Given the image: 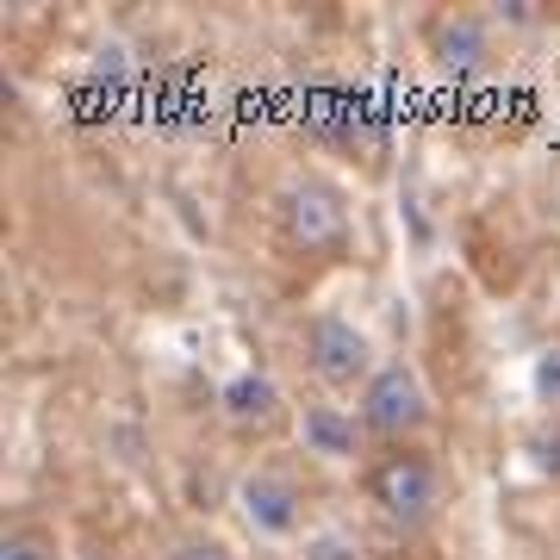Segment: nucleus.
<instances>
[{
  "label": "nucleus",
  "mask_w": 560,
  "mask_h": 560,
  "mask_svg": "<svg viewBox=\"0 0 560 560\" xmlns=\"http://www.w3.org/2000/svg\"><path fill=\"white\" fill-rule=\"evenodd\" d=\"M430 423V393H423L411 361H386L374 368V381L361 386V430L381 442H399Z\"/></svg>",
  "instance_id": "1"
},
{
  "label": "nucleus",
  "mask_w": 560,
  "mask_h": 560,
  "mask_svg": "<svg viewBox=\"0 0 560 560\" xmlns=\"http://www.w3.org/2000/svg\"><path fill=\"white\" fill-rule=\"evenodd\" d=\"M368 499L381 504L393 523L418 529V523L436 511V499H442L436 460H423V455H386V460H374V474H368Z\"/></svg>",
  "instance_id": "2"
},
{
  "label": "nucleus",
  "mask_w": 560,
  "mask_h": 560,
  "mask_svg": "<svg viewBox=\"0 0 560 560\" xmlns=\"http://www.w3.org/2000/svg\"><path fill=\"white\" fill-rule=\"evenodd\" d=\"M275 224L280 237L305 249V256H318V249H337L342 231H349V206L324 187V180H300V187H287L275 206Z\"/></svg>",
  "instance_id": "3"
},
{
  "label": "nucleus",
  "mask_w": 560,
  "mask_h": 560,
  "mask_svg": "<svg viewBox=\"0 0 560 560\" xmlns=\"http://www.w3.org/2000/svg\"><path fill=\"white\" fill-rule=\"evenodd\" d=\"M305 368L318 374L324 386H368L374 381V349H368V330L349 318H312L305 330Z\"/></svg>",
  "instance_id": "4"
},
{
  "label": "nucleus",
  "mask_w": 560,
  "mask_h": 560,
  "mask_svg": "<svg viewBox=\"0 0 560 560\" xmlns=\"http://www.w3.org/2000/svg\"><path fill=\"white\" fill-rule=\"evenodd\" d=\"M237 504H243V517L256 523L261 536H293V529H300V511H305L300 486L287 480L280 467H256V474H243Z\"/></svg>",
  "instance_id": "5"
},
{
  "label": "nucleus",
  "mask_w": 560,
  "mask_h": 560,
  "mask_svg": "<svg viewBox=\"0 0 560 560\" xmlns=\"http://www.w3.org/2000/svg\"><path fill=\"white\" fill-rule=\"evenodd\" d=\"M430 57H436L442 75L467 81V75H480L486 57H492V32H486L480 13H448V20L430 25Z\"/></svg>",
  "instance_id": "6"
},
{
  "label": "nucleus",
  "mask_w": 560,
  "mask_h": 560,
  "mask_svg": "<svg viewBox=\"0 0 560 560\" xmlns=\"http://www.w3.org/2000/svg\"><path fill=\"white\" fill-rule=\"evenodd\" d=\"M224 418L237 423V430H256V423H268L280 411V386L268 381V374H231L219 393Z\"/></svg>",
  "instance_id": "7"
},
{
  "label": "nucleus",
  "mask_w": 560,
  "mask_h": 560,
  "mask_svg": "<svg viewBox=\"0 0 560 560\" xmlns=\"http://www.w3.org/2000/svg\"><path fill=\"white\" fill-rule=\"evenodd\" d=\"M300 436H305V448H318V455L342 460V455H355V448H361V436H368V430H361L349 411H337V405H305Z\"/></svg>",
  "instance_id": "8"
},
{
  "label": "nucleus",
  "mask_w": 560,
  "mask_h": 560,
  "mask_svg": "<svg viewBox=\"0 0 560 560\" xmlns=\"http://www.w3.org/2000/svg\"><path fill=\"white\" fill-rule=\"evenodd\" d=\"M168 560H237L224 541H212V536H187V541H175L168 548Z\"/></svg>",
  "instance_id": "9"
},
{
  "label": "nucleus",
  "mask_w": 560,
  "mask_h": 560,
  "mask_svg": "<svg viewBox=\"0 0 560 560\" xmlns=\"http://www.w3.org/2000/svg\"><path fill=\"white\" fill-rule=\"evenodd\" d=\"M536 393L548 405H560V349H548V355L536 361Z\"/></svg>",
  "instance_id": "10"
},
{
  "label": "nucleus",
  "mask_w": 560,
  "mask_h": 560,
  "mask_svg": "<svg viewBox=\"0 0 560 560\" xmlns=\"http://www.w3.org/2000/svg\"><path fill=\"white\" fill-rule=\"evenodd\" d=\"M0 560H50V548H44L38 536H7V548H0Z\"/></svg>",
  "instance_id": "11"
},
{
  "label": "nucleus",
  "mask_w": 560,
  "mask_h": 560,
  "mask_svg": "<svg viewBox=\"0 0 560 560\" xmlns=\"http://www.w3.org/2000/svg\"><path fill=\"white\" fill-rule=\"evenodd\" d=\"M305 560H361V555L349 548V541H312V548H305Z\"/></svg>",
  "instance_id": "12"
},
{
  "label": "nucleus",
  "mask_w": 560,
  "mask_h": 560,
  "mask_svg": "<svg viewBox=\"0 0 560 560\" xmlns=\"http://www.w3.org/2000/svg\"><path fill=\"white\" fill-rule=\"evenodd\" d=\"M492 20H536V7H523V0H499V7H492Z\"/></svg>",
  "instance_id": "13"
}]
</instances>
